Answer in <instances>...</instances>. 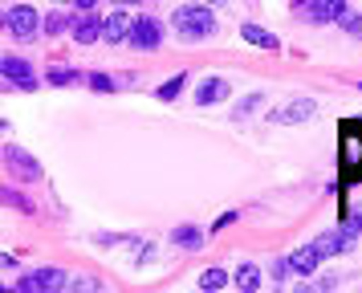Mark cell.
Returning <instances> with one entry per match:
<instances>
[{"instance_id": "8992f818", "label": "cell", "mask_w": 362, "mask_h": 293, "mask_svg": "<svg viewBox=\"0 0 362 293\" xmlns=\"http://www.w3.org/2000/svg\"><path fill=\"white\" fill-rule=\"evenodd\" d=\"M66 281L69 277L62 269H33V273H25L17 281V289L21 293H57V289H66Z\"/></svg>"}, {"instance_id": "6da1fadb", "label": "cell", "mask_w": 362, "mask_h": 293, "mask_svg": "<svg viewBox=\"0 0 362 293\" xmlns=\"http://www.w3.org/2000/svg\"><path fill=\"white\" fill-rule=\"evenodd\" d=\"M171 25H175V33H180L183 41H204V37H212L216 33V16L208 4H180L175 13H171Z\"/></svg>"}, {"instance_id": "44dd1931", "label": "cell", "mask_w": 362, "mask_h": 293, "mask_svg": "<svg viewBox=\"0 0 362 293\" xmlns=\"http://www.w3.org/2000/svg\"><path fill=\"white\" fill-rule=\"evenodd\" d=\"M13 159H17V171L21 176H29V179H37L41 176V167H37V159H29V155H17V151H8Z\"/></svg>"}, {"instance_id": "f546056e", "label": "cell", "mask_w": 362, "mask_h": 293, "mask_svg": "<svg viewBox=\"0 0 362 293\" xmlns=\"http://www.w3.org/2000/svg\"><path fill=\"white\" fill-rule=\"evenodd\" d=\"M53 4H74V0H53Z\"/></svg>"}, {"instance_id": "d6986e66", "label": "cell", "mask_w": 362, "mask_h": 293, "mask_svg": "<svg viewBox=\"0 0 362 293\" xmlns=\"http://www.w3.org/2000/svg\"><path fill=\"white\" fill-rule=\"evenodd\" d=\"M224 285H228V273H224L220 265H212V269L199 273V289H224Z\"/></svg>"}, {"instance_id": "277c9868", "label": "cell", "mask_w": 362, "mask_h": 293, "mask_svg": "<svg viewBox=\"0 0 362 293\" xmlns=\"http://www.w3.org/2000/svg\"><path fill=\"white\" fill-rule=\"evenodd\" d=\"M293 16L313 21V25H329L346 16V0H293Z\"/></svg>"}, {"instance_id": "30bf717a", "label": "cell", "mask_w": 362, "mask_h": 293, "mask_svg": "<svg viewBox=\"0 0 362 293\" xmlns=\"http://www.w3.org/2000/svg\"><path fill=\"white\" fill-rule=\"evenodd\" d=\"M289 260H293V273H301V277H310V273H317V265H322V248L317 244H301L297 253H289Z\"/></svg>"}, {"instance_id": "8fae6325", "label": "cell", "mask_w": 362, "mask_h": 293, "mask_svg": "<svg viewBox=\"0 0 362 293\" xmlns=\"http://www.w3.org/2000/svg\"><path fill=\"white\" fill-rule=\"evenodd\" d=\"M131 25H134V21H127V13L106 16V29H102V41H106V45H127V41H131Z\"/></svg>"}, {"instance_id": "83f0119b", "label": "cell", "mask_w": 362, "mask_h": 293, "mask_svg": "<svg viewBox=\"0 0 362 293\" xmlns=\"http://www.w3.org/2000/svg\"><path fill=\"white\" fill-rule=\"evenodd\" d=\"M110 4H118V8H134L139 0H110Z\"/></svg>"}, {"instance_id": "9a60e30c", "label": "cell", "mask_w": 362, "mask_h": 293, "mask_svg": "<svg viewBox=\"0 0 362 293\" xmlns=\"http://www.w3.org/2000/svg\"><path fill=\"white\" fill-rule=\"evenodd\" d=\"M236 285H240L245 293H257V285H261V269H257L252 260H245V265L236 269Z\"/></svg>"}, {"instance_id": "ac0fdd59", "label": "cell", "mask_w": 362, "mask_h": 293, "mask_svg": "<svg viewBox=\"0 0 362 293\" xmlns=\"http://www.w3.org/2000/svg\"><path fill=\"white\" fill-rule=\"evenodd\" d=\"M171 241L180 244V248H192V253H196L199 244H204V232L192 228V224H183V228H175V236H171Z\"/></svg>"}, {"instance_id": "484cf974", "label": "cell", "mask_w": 362, "mask_h": 293, "mask_svg": "<svg viewBox=\"0 0 362 293\" xmlns=\"http://www.w3.org/2000/svg\"><path fill=\"white\" fill-rule=\"evenodd\" d=\"M74 4H78L82 13H94V4H98V0H74Z\"/></svg>"}, {"instance_id": "7a4b0ae2", "label": "cell", "mask_w": 362, "mask_h": 293, "mask_svg": "<svg viewBox=\"0 0 362 293\" xmlns=\"http://www.w3.org/2000/svg\"><path fill=\"white\" fill-rule=\"evenodd\" d=\"M342 179L362 183V118L342 122Z\"/></svg>"}, {"instance_id": "ffe728a7", "label": "cell", "mask_w": 362, "mask_h": 293, "mask_svg": "<svg viewBox=\"0 0 362 293\" xmlns=\"http://www.w3.org/2000/svg\"><path fill=\"white\" fill-rule=\"evenodd\" d=\"M45 81H49V86H74V81H82V78H78L74 69H62V65H49V69H45Z\"/></svg>"}, {"instance_id": "f1b7e54d", "label": "cell", "mask_w": 362, "mask_h": 293, "mask_svg": "<svg viewBox=\"0 0 362 293\" xmlns=\"http://www.w3.org/2000/svg\"><path fill=\"white\" fill-rule=\"evenodd\" d=\"M196 4H208V8H220V4H228V0H196Z\"/></svg>"}, {"instance_id": "52a82bcc", "label": "cell", "mask_w": 362, "mask_h": 293, "mask_svg": "<svg viewBox=\"0 0 362 293\" xmlns=\"http://www.w3.org/2000/svg\"><path fill=\"white\" fill-rule=\"evenodd\" d=\"M0 74H4V86H13V90H25V94H33L37 86V74L29 62H21V57H4V65H0Z\"/></svg>"}, {"instance_id": "4316f807", "label": "cell", "mask_w": 362, "mask_h": 293, "mask_svg": "<svg viewBox=\"0 0 362 293\" xmlns=\"http://www.w3.org/2000/svg\"><path fill=\"white\" fill-rule=\"evenodd\" d=\"M350 228H354V232H362V212H354V216H350Z\"/></svg>"}, {"instance_id": "2e32d148", "label": "cell", "mask_w": 362, "mask_h": 293, "mask_svg": "<svg viewBox=\"0 0 362 293\" xmlns=\"http://www.w3.org/2000/svg\"><path fill=\"white\" fill-rule=\"evenodd\" d=\"M183 86H187V74H175V78H167L159 90H155V98L159 102H175V98L183 94Z\"/></svg>"}, {"instance_id": "d4e9b609", "label": "cell", "mask_w": 362, "mask_h": 293, "mask_svg": "<svg viewBox=\"0 0 362 293\" xmlns=\"http://www.w3.org/2000/svg\"><path fill=\"white\" fill-rule=\"evenodd\" d=\"M228 224H236V212H224V216H220V220L212 224V232H224Z\"/></svg>"}, {"instance_id": "7c38bea8", "label": "cell", "mask_w": 362, "mask_h": 293, "mask_svg": "<svg viewBox=\"0 0 362 293\" xmlns=\"http://www.w3.org/2000/svg\"><path fill=\"white\" fill-rule=\"evenodd\" d=\"M102 29H106V21L94 16V13H86L82 21L74 25V41H78V45H94V41H102Z\"/></svg>"}, {"instance_id": "9c48e42d", "label": "cell", "mask_w": 362, "mask_h": 293, "mask_svg": "<svg viewBox=\"0 0 362 293\" xmlns=\"http://www.w3.org/2000/svg\"><path fill=\"white\" fill-rule=\"evenodd\" d=\"M313 114H317V98H293V102L277 106L269 118H273L277 127H297V122H305V118H313Z\"/></svg>"}, {"instance_id": "4fadbf2b", "label": "cell", "mask_w": 362, "mask_h": 293, "mask_svg": "<svg viewBox=\"0 0 362 293\" xmlns=\"http://www.w3.org/2000/svg\"><path fill=\"white\" fill-rule=\"evenodd\" d=\"M228 98V81L224 78H204L196 90V102L199 106H216V102H224Z\"/></svg>"}, {"instance_id": "e0dca14e", "label": "cell", "mask_w": 362, "mask_h": 293, "mask_svg": "<svg viewBox=\"0 0 362 293\" xmlns=\"http://www.w3.org/2000/svg\"><path fill=\"white\" fill-rule=\"evenodd\" d=\"M245 41L248 45H261V49H277V37H273V33H264L261 25H245Z\"/></svg>"}, {"instance_id": "603a6c76", "label": "cell", "mask_w": 362, "mask_h": 293, "mask_svg": "<svg viewBox=\"0 0 362 293\" xmlns=\"http://www.w3.org/2000/svg\"><path fill=\"white\" fill-rule=\"evenodd\" d=\"M257 106H261V94H245V102H240V106L232 110V118H245V114H252Z\"/></svg>"}, {"instance_id": "5b68a950", "label": "cell", "mask_w": 362, "mask_h": 293, "mask_svg": "<svg viewBox=\"0 0 362 293\" xmlns=\"http://www.w3.org/2000/svg\"><path fill=\"white\" fill-rule=\"evenodd\" d=\"M317 248H322V257H342V253H354V244H358V232H354V228H326V232H322V236H317Z\"/></svg>"}, {"instance_id": "ba28073f", "label": "cell", "mask_w": 362, "mask_h": 293, "mask_svg": "<svg viewBox=\"0 0 362 293\" xmlns=\"http://www.w3.org/2000/svg\"><path fill=\"white\" fill-rule=\"evenodd\" d=\"M127 45H134V49H159L163 45V25L155 21V16H134V25H131V41Z\"/></svg>"}, {"instance_id": "cb8c5ba5", "label": "cell", "mask_w": 362, "mask_h": 293, "mask_svg": "<svg viewBox=\"0 0 362 293\" xmlns=\"http://www.w3.org/2000/svg\"><path fill=\"white\" fill-rule=\"evenodd\" d=\"M86 81H90V90H98V94H110V90H115V81L106 78V74H90Z\"/></svg>"}, {"instance_id": "7402d4cb", "label": "cell", "mask_w": 362, "mask_h": 293, "mask_svg": "<svg viewBox=\"0 0 362 293\" xmlns=\"http://www.w3.org/2000/svg\"><path fill=\"white\" fill-rule=\"evenodd\" d=\"M338 25H342V29L350 33V37H358V41H362V13H346L342 21H338Z\"/></svg>"}, {"instance_id": "5bb4252c", "label": "cell", "mask_w": 362, "mask_h": 293, "mask_svg": "<svg viewBox=\"0 0 362 293\" xmlns=\"http://www.w3.org/2000/svg\"><path fill=\"white\" fill-rule=\"evenodd\" d=\"M74 25H78V21H69V16L62 13V4H57V8L45 16V25H41V29L49 33V37H62V33H74Z\"/></svg>"}, {"instance_id": "3957f363", "label": "cell", "mask_w": 362, "mask_h": 293, "mask_svg": "<svg viewBox=\"0 0 362 293\" xmlns=\"http://www.w3.org/2000/svg\"><path fill=\"white\" fill-rule=\"evenodd\" d=\"M45 25V16H37L33 4H13V8H4V33L8 37H17V41H33L37 33Z\"/></svg>"}]
</instances>
